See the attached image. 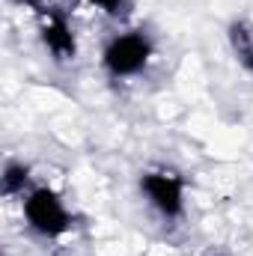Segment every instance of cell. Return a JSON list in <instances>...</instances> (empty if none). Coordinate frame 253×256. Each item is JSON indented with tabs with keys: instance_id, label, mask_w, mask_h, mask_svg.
Wrapping results in <instances>:
<instances>
[{
	"instance_id": "6da1fadb",
	"label": "cell",
	"mask_w": 253,
	"mask_h": 256,
	"mask_svg": "<svg viewBox=\"0 0 253 256\" xmlns=\"http://www.w3.org/2000/svg\"><path fill=\"white\" fill-rule=\"evenodd\" d=\"M24 214H27L30 226H33L36 232L48 236V238L63 236L66 230H68V212H66L63 200L54 191H48V188H39V191H33L27 196Z\"/></svg>"
},
{
	"instance_id": "7a4b0ae2",
	"label": "cell",
	"mask_w": 253,
	"mask_h": 256,
	"mask_svg": "<svg viewBox=\"0 0 253 256\" xmlns=\"http://www.w3.org/2000/svg\"><path fill=\"white\" fill-rule=\"evenodd\" d=\"M149 54H152V45L143 33H126L104 48V66L110 74L126 78V74H137L149 63Z\"/></svg>"
},
{
	"instance_id": "3957f363",
	"label": "cell",
	"mask_w": 253,
	"mask_h": 256,
	"mask_svg": "<svg viewBox=\"0 0 253 256\" xmlns=\"http://www.w3.org/2000/svg\"><path fill=\"white\" fill-rule=\"evenodd\" d=\"M140 188L164 218L182 214V191H185V185H182L179 173H173V170H149V173H143Z\"/></svg>"
},
{
	"instance_id": "277c9868",
	"label": "cell",
	"mask_w": 253,
	"mask_h": 256,
	"mask_svg": "<svg viewBox=\"0 0 253 256\" xmlns=\"http://www.w3.org/2000/svg\"><path fill=\"white\" fill-rule=\"evenodd\" d=\"M39 15H42V42L54 54V60H60V63L63 60H74L78 45H74V36H72L68 21H66L57 9H51V6L42 9Z\"/></svg>"
},
{
	"instance_id": "5b68a950",
	"label": "cell",
	"mask_w": 253,
	"mask_h": 256,
	"mask_svg": "<svg viewBox=\"0 0 253 256\" xmlns=\"http://www.w3.org/2000/svg\"><path fill=\"white\" fill-rule=\"evenodd\" d=\"M230 45H232L238 63L253 72V27L250 24H244V21L232 24L230 27Z\"/></svg>"
},
{
	"instance_id": "8992f818",
	"label": "cell",
	"mask_w": 253,
	"mask_h": 256,
	"mask_svg": "<svg viewBox=\"0 0 253 256\" xmlns=\"http://www.w3.org/2000/svg\"><path fill=\"white\" fill-rule=\"evenodd\" d=\"M27 185V167L24 164H6L3 170V191L6 194H18Z\"/></svg>"
},
{
	"instance_id": "52a82bcc",
	"label": "cell",
	"mask_w": 253,
	"mask_h": 256,
	"mask_svg": "<svg viewBox=\"0 0 253 256\" xmlns=\"http://www.w3.org/2000/svg\"><path fill=\"white\" fill-rule=\"evenodd\" d=\"M90 3L104 9V12H120V6H122V0H90Z\"/></svg>"
},
{
	"instance_id": "ba28073f",
	"label": "cell",
	"mask_w": 253,
	"mask_h": 256,
	"mask_svg": "<svg viewBox=\"0 0 253 256\" xmlns=\"http://www.w3.org/2000/svg\"><path fill=\"white\" fill-rule=\"evenodd\" d=\"M15 3H21V6H27V9H39V12H42V0H15Z\"/></svg>"
},
{
	"instance_id": "9c48e42d",
	"label": "cell",
	"mask_w": 253,
	"mask_h": 256,
	"mask_svg": "<svg viewBox=\"0 0 253 256\" xmlns=\"http://www.w3.org/2000/svg\"><path fill=\"white\" fill-rule=\"evenodd\" d=\"M214 256H226V254H214Z\"/></svg>"
}]
</instances>
